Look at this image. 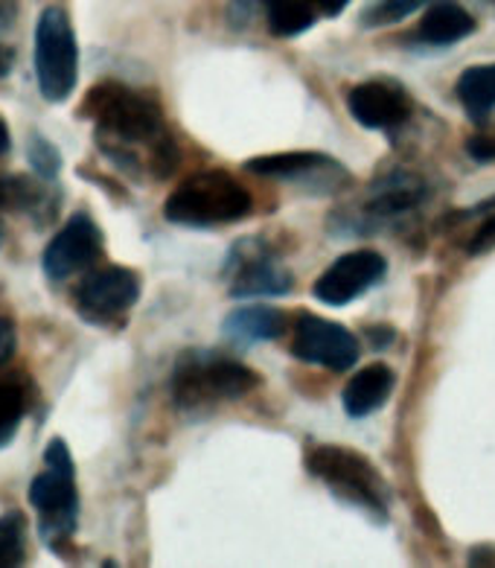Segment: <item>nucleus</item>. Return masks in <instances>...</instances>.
Here are the masks:
<instances>
[{
  "label": "nucleus",
  "mask_w": 495,
  "mask_h": 568,
  "mask_svg": "<svg viewBox=\"0 0 495 568\" xmlns=\"http://www.w3.org/2000/svg\"><path fill=\"white\" fill-rule=\"evenodd\" d=\"M79 118L93 120L97 138L109 155L134 158L132 149H147L149 172L155 179H166L179 164V149L166 132L155 97L120 82H102L88 91Z\"/></svg>",
  "instance_id": "obj_1"
},
{
  "label": "nucleus",
  "mask_w": 495,
  "mask_h": 568,
  "mask_svg": "<svg viewBox=\"0 0 495 568\" xmlns=\"http://www.w3.org/2000/svg\"><path fill=\"white\" fill-rule=\"evenodd\" d=\"M260 385V376L236 358L216 351H186L175 362L170 390L181 412H210L222 403L242 399Z\"/></svg>",
  "instance_id": "obj_2"
},
{
  "label": "nucleus",
  "mask_w": 495,
  "mask_h": 568,
  "mask_svg": "<svg viewBox=\"0 0 495 568\" xmlns=\"http://www.w3.org/2000/svg\"><path fill=\"white\" fill-rule=\"evenodd\" d=\"M30 505L39 514L41 539L62 557L79 521L77 467L62 437L47 444L44 473L36 475L30 484Z\"/></svg>",
  "instance_id": "obj_3"
},
{
  "label": "nucleus",
  "mask_w": 495,
  "mask_h": 568,
  "mask_svg": "<svg viewBox=\"0 0 495 568\" xmlns=\"http://www.w3.org/2000/svg\"><path fill=\"white\" fill-rule=\"evenodd\" d=\"M254 199L225 170H204L181 181L163 204V216L172 225L219 227L233 225L251 213Z\"/></svg>",
  "instance_id": "obj_4"
},
{
  "label": "nucleus",
  "mask_w": 495,
  "mask_h": 568,
  "mask_svg": "<svg viewBox=\"0 0 495 568\" xmlns=\"http://www.w3.org/2000/svg\"><path fill=\"white\" fill-rule=\"evenodd\" d=\"M306 469L341 501L371 514L376 521L387 519V484L367 455L347 446H312Z\"/></svg>",
  "instance_id": "obj_5"
},
{
  "label": "nucleus",
  "mask_w": 495,
  "mask_h": 568,
  "mask_svg": "<svg viewBox=\"0 0 495 568\" xmlns=\"http://www.w3.org/2000/svg\"><path fill=\"white\" fill-rule=\"evenodd\" d=\"M36 79L47 102L70 100L79 79V48L64 9L47 7L36 24Z\"/></svg>",
  "instance_id": "obj_6"
},
{
  "label": "nucleus",
  "mask_w": 495,
  "mask_h": 568,
  "mask_svg": "<svg viewBox=\"0 0 495 568\" xmlns=\"http://www.w3.org/2000/svg\"><path fill=\"white\" fill-rule=\"evenodd\" d=\"M140 297V277L123 265H105L100 272H91L73 292L77 312L88 324L109 327L129 315Z\"/></svg>",
  "instance_id": "obj_7"
},
{
  "label": "nucleus",
  "mask_w": 495,
  "mask_h": 568,
  "mask_svg": "<svg viewBox=\"0 0 495 568\" xmlns=\"http://www.w3.org/2000/svg\"><path fill=\"white\" fill-rule=\"evenodd\" d=\"M292 353L306 365L330 367L341 374L356 365L362 347H358L356 335L335 321H326L321 315H301L297 327H294Z\"/></svg>",
  "instance_id": "obj_8"
},
{
  "label": "nucleus",
  "mask_w": 495,
  "mask_h": 568,
  "mask_svg": "<svg viewBox=\"0 0 495 568\" xmlns=\"http://www.w3.org/2000/svg\"><path fill=\"white\" fill-rule=\"evenodd\" d=\"M102 231L88 213H73L64 227L50 240L44 251V274L50 281H68L73 274L88 272L102 257Z\"/></svg>",
  "instance_id": "obj_9"
},
{
  "label": "nucleus",
  "mask_w": 495,
  "mask_h": 568,
  "mask_svg": "<svg viewBox=\"0 0 495 568\" xmlns=\"http://www.w3.org/2000/svg\"><path fill=\"white\" fill-rule=\"evenodd\" d=\"M248 172L301 184V187H310L312 193H339L350 184V172L330 155H317V152L254 158V161H248Z\"/></svg>",
  "instance_id": "obj_10"
},
{
  "label": "nucleus",
  "mask_w": 495,
  "mask_h": 568,
  "mask_svg": "<svg viewBox=\"0 0 495 568\" xmlns=\"http://www.w3.org/2000/svg\"><path fill=\"white\" fill-rule=\"evenodd\" d=\"M387 260L380 251H350L335 260L315 281V297L326 306H347L350 301L362 297L367 288L385 281Z\"/></svg>",
  "instance_id": "obj_11"
},
{
  "label": "nucleus",
  "mask_w": 495,
  "mask_h": 568,
  "mask_svg": "<svg viewBox=\"0 0 495 568\" xmlns=\"http://www.w3.org/2000/svg\"><path fill=\"white\" fill-rule=\"evenodd\" d=\"M428 199V184L414 172H391L387 179H380L371 187L367 199L362 202V216L367 225L376 222H394Z\"/></svg>",
  "instance_id": "obj_12"
},
{
  "label": "nucleus",
  "mask_w": 495,
  "mask_h": 568,
  "mask_svg": "<svg viewBox=\"0 0 495 568\" xmlns=\"http://www.w3.org/2000/svg\"><path fill=\"white\" fill-rule=\"evenodd\" d=\"M347 109L356 123L364 129H376L387 132L403 125L411 114V102L405 91L394 85H382V82H362L347 94Z\"/></svg>",
  "instance_id": "obj_13"
},
{
  "label": "nucleus",
  "mask_w": 495,
  "mask_h": 568,
  "mask_svg": "<svg viewBox=\"0 0 495 568\" xmlns=\"http://www.w3.org/2000/svg\"><path fill=\"white\" fill-rule=\"evenodd\" d=\"M292 288V274L283 268V265L274 263V257L269 254H251V257H242L236 265V274H233L231 295L233 297H269V295H286Z\"/></svg>",
  "instance_id": "obj_14"
},
{
  "label": "nucleus",
  "mask_w": 495,
  "mask_h": 568,
  "mask_svg": "<svg viewBox=\"0 0 495 568\" xmlns=\"http://www.w3.org/2000/svg\"><path fill=\"white\" fill-rule=\"evenodd\" d=\"M475 18L455 0H432L420 18L417 39L432 48H449L475 32Z\"/></svg>",
  "instance_id": "obj_15"
},
{
  "label": "nucleus",
  "mask_w": 495,
  "mask_h": 568,
  "mask_svg": "<svg viewBox=\"0 0 495 568\" xmlns=\"http://www.w3.org/2000/svg\"><path fill=\"white\" fill-rule=\"evenodd\" d=\"M396 385L394 371L387 365H367L344 385V412L350 417H367L391 399Z\"/></svg>",
  "instance_id": "obj_16"
},
{
  "label": "nucleus",
  "mask_w": 495,
  "mask_h": 568,
  "mask_svg": "<svg viewBox=\"0 0 495 568\" xmlns=\"http://www.w3.org/2000/svg\"><path fill=\"white\" fill-rule=\"evenodd\" d=\"M286 329V315L274 306H242L225 318V335L236 342H274Z\"/></svg>",
  "instance_id": "obj_17"
},
{
  "label": "nucleus",
  "mask_w": 495,
  "mask_h": 568,
  "mask_svg": "<svg viewBox=\"0 0 495 568\" xmlns=\"http://www.w3.org/2000/svg\"><path fill=\"white\" fill-rule=\"evenodd\" d=\"M265 9L269 30L277 39H294L312 30L317 21L315 0H260Z\"/></svg>",
  "instance_id": "obj_18"
},
{
  "label": "nucleus",
  "mask_w": 495,
  "mask_h": 568,
  "mask_svg": "<svg viewBox=\"0 0 495 568\" xmlns=\"http://www.w3.org/2000/svg\"><path fill=\"white\" fill-rule=\"evenodd\" d=\"M457 100L473 120H484L495 109V64H478L457 79Z\"/></svg>",
  "instance_id": "obj_19"
},
{
  "label": "nucleus",
  "mask_w": 495,
  "mask_h": 568,
  "mask_svg": "<svg viewBox=\"0 0 495 568\" xmlns=\"http://www.w3.org/2000/svg\"><path fill=\"white\" fill-rule=\"evenodd\" d=\"M55 195L44 187V179H27V175H3L0 179V211L32 213L39 216L44 204H53Z\"/></svg>",
  "instance_id": "obj_20"
},
{
  "label": "nucleus",
  "mask_w": 495,
  "mask_h": 568,
  "mask_svg": "<svg viewBox=\"0 0 495 568\" xmlns=\"http://www.w3.org/2000/svg\"><path fill=\"white\" fill-rule=\"evenodd\" d=\"M30 408V385L21 376H0V449L12 444Z\"/></svg>",
  "instance_id": "obj_21"
},
{
  "label": "nucleus",
  "mask_w": 495,
  "mask_h": 568,
  "mask_svg": "<svg viewBox=\"0 0 495 568\" xmlns=\"http://www.w3.org/2000/svg\"><path fill=\"white\" fill-rule=\"evenodd\" d=\"M27 560V519L23 514L0 516V568L21 566Z\"/></svg>",
  "instance_id": "obj_22"
},
{
  "label": "nucleus",
  "mask_w": 495,
  "mask_h": 568,
  "mask_svg": "<svg viewBox=\"0 0 495 568\" xmlns=\"http://www.w3.org/2000/svg\"><path fill=\"white\" fill-rule=\"evenodd\" d=\"M432 0H373L371 7H364L362 27H387L400 24L408 16L426 9Z\"/></svg>",
  "instance_id": "obj_23"
},
{
  "label": "nucleus",
  "mask_w": 495,
  "mask_h": 568,
  "mask_svg": "<svg viewBox=\"0 0 495 568\" xmlns=\"http://www.w3.org/2000/svg\"><path fill=\"white\" fill-rule=\"evenodd\" d=\"M27 158H30L32 170L39 172V179L55 181L59 170H62V152L47 141L44 134H32L27 143Z\"/></svg>",
  "instance_id": "obj_24"
},
{
  "label": "nucleus",
  "mask_w": 495,
  "mask_h": 568,
  "mask_svg": "<svg viewBox=\"0 0 495 568\" xmlns=\"http://www.w3.org/2000/svg\"><path fill=\"white\" fill-rule=\"evenodd\" d=\"M466 152L478 164H493L495 161V129L493 132H478L466 141Z\"/></svg>",
  "instance_id": "obj_25"
},
{
  "label": "nucleus",
  "mask_w": 495,
  "mask_h": 568,
  "mask_svg": "<svg viewBox=\"0 0 495 568\" xmlns=\"http://www.w3.org/2000/svg\"><path fill=\"white\" fill-rule=\"evenodd\" d=\"M493 248H495V216H489L487 222L475 231L473 240H469L466 254H469V257H481V254H487V251Z\"/></svg>",
  "instance_id": "obj_26"
},
{
  "label": "nucleus",
  "mask_w": 495,
  "mask_h": 568,
  "mask_svg": "<svg viewBox=\"0 0 495 568\" xmlns=\"http://www.w3.org/2000/svg\"><path fill=\"white\" fill-rule=\"evenodd\" d=\"M18 351V333H16V324L9 318L0 315V367L7 365L9 358L16 356Z\"/></svg>",
  "instance_id": "obj_27"
},
{
  "label": "nucleus",
  "mask_w": 495,
  "mask_h": 568,
  "mask_svg": "<svg viewBox=\"0 0 495 568\" xmlns=\"http://www.w3.org/2000/svg\"><path fill=\"white\" fill-rule=\"evenodd\" d=\"M16 18H18L16 0H0V32H7L9 27L16 24Z\"/></svg>",
  "instance_id": "obj_28"
},
{
  "label": "nucleus",
  "mask_w": 495,
  "mask_h": 568,
  "mask_svg": "<svg viewBox=\"0 0 495 568\" xmlns=\"http://www.w3.org/2000/svg\"><path fill=\"white\" fill-rule=\"evenodd\" d=\"M315 7L321 9L324 16L335 18V16H341V12H344V9L350 7V0H315Z\"/></svg>",
  "instance_id": "obj_29"
},
{
  "label": "nucleus",
  "mask_w": 495,
  "mask_h": 568,
  "mask_svg": "<svg viewBox=\"0 0 495 568\" xmlns=\"http://www.w3.org/2000/svg\"><path fill=\"white\" fill-rule=\"evenodd\" d=\"M12 64H16V53H12V48H7V44H0V79L7 77L9 71H12Z\"/></svg>",
  "instance_id": "obj_30"
},
{
  "label": "nucleus",
  "mask_w": 495,
  "mask_h": 568,
  "mask_svg": "<svg viewBox=\"0 0 495 568\" xmlns=\"http://www.w3.org/2000/svg\"><path fill=\"white\" fill-rule=\"evenodd\" d=\"M9 146H12V141H9V125L0 118V155H7Z\"/></svg>",
  "instance_id": "obj_31"
},
{
  "label": "nucleus",
  "mask_w": 495,
  "mask_h": 568,
  "mask_svg": "<svg viewBox=\"0 0 495 568\" xmlns=\"http://www.w3.org/2000/svg\"><path fill=\"white\" fill-rule=\"evenodd\" d=\"M0 242H3V225H0Z\"/></svg>",
  "instance_id": "obj_32"
}]
</instances>
